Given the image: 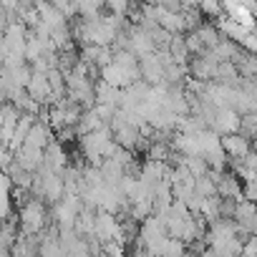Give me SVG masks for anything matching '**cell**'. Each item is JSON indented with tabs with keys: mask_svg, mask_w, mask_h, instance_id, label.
I'll use <instances>...</instances> for the list:
<instances>
[{
	"mask_svg": "<svg viewBox=\"0 0 257 257\" xmlns=\"http://www.w3.org/2000/svg\"><path fill=\"white\" fill-rule=\"evenodd\" d=\"M242 254H257V232H252V234L244 237V249H242Z\"/></svg>",
	"mask_w": 257,
	"mask_h": 257,
	"instance_id": "obj_18",
	"label": "cell"
},
{
	"mask_svg": "<svg viewBox=\"0 0 257 257\" xmlns=\"http://www.w3.org/2000/svg\"><path fill=\"white\" fill-rule=\"evenodd\" d=\"M121 93H123V88L108 83L106 78H98V81H96V103H113V106H121Z\"/></svg>",
	"mask_w": 257,
	"mask_h": 257,
	"instance_id": "obj_9",
	"label": "cell"
},
{
	"mask_svg": "<svg viewBox=\"0 0 257 257\" xmlns=\"http://www.w3.org/2000/svg\"><path fill=\"white\" fill-rule=\"evenodd\" d=\"M46 164H48L53 172H58V174L66 172V167H68V154H66L61 139H53V142L46 147Z\"/></svg>",
	"mask_w": 257,
	"mask_h": 257,
	"instance_id": "obj_8",
	"label": "cell"
},
{
	"mask_svg": "<svg viewBox=\"0 0 257 257\" xmlns=\"http://www.w3.org/2000/svg\"><path fill=\"white\" fill-rule=\"evenodd\" d=\"M197 33H199V38H202V43H204V48H214L219 41H222V31H219V26L217 23H202L199 28H197Z\"/></svg>",
	"mask_w": 257,
	"mask_h": 257,
	"instance_id": "obj_13",
	"label": "cell"
},
{
	"mask_svg": "<svg viewBox=\"0 0 257 257\" xmlns=\"http://www.w3.org/2000/svg\"><path fill=\"white\" fill-rule=\"evenodd\" d=\"M16 162H18L23 169H28V172H38V169L46 164V149L23 144V147L16 152Z\"/></svg>",
	"mask_w": 257,
	"mask_h": 257,
	"instance_id": "obj_5",
	"label": "cell"
},
{
	"mask_svg": "<svg viewBox=\"0 0 257 257\" xmlns=\"http://www.w3.org/2000/svg\"><path fill=\"white\" fill-rule=\"evenodd\" d=\"M197 192L202 194V197H214V194H219V189H217V179L207 172V174H202V177H197Z\"/></svg>",
	"mask_w": 257,
	"mask_h": 257,
	"instance_id": "obj_14",
	"label": "cell"
},
{
	"mask_svg": "<svg viewBox=\"0 0 257 257\" xmlns=\"http://www.w3.org/2000/svg\"><path fill=\"white\" fill-rule=\"evenodd\" d=\"M164 71H167V66H164L159 51H154V53H149V56L142 58V78L149 81L152 86L164 81Z\"/></svg>",
	"mask_w": 257,
	"mask_h": 257,
	"instance_id": "obj_6",
	"label": "cell"
},
{
	"mask_svg": "<svg viewBox=\"0 0 257 257\" xmlns=\"http://www.w3.org/2000/svg\"><path fill=\"white\" fill-rule=\"evenodd\" d=\"M101 126H103V118L98 116V111L96 108H83V116L76 123V132H78V137H83V134L93 132V128H101Z\"/></svg>",
	"mask_w": 257,
	"mask_h": 257,
	"instance_id": "obj_12",
	"label": "cell"
},
{
	"mask_svg": "<svg viewBox=\"0 0 257 257\" xmlns=\"http://www.w3.org/2000/svg\"><path fill=\"white\" fill-rule=\"evenodd\" d=\"M132 3H134V0H106L103 8H106L108 13H113V16H118V18L126 21L128 11H132Z\"/></svg>",
	"mask_w": 257,
	"mask_h": 257,
	"instance_id": "obj_15",
	"label": "cell"
},
{
	"mask_svg": "<svg viewBox=\"0 0 257 257\" xmlns=\"http://www.w3.org/2000/svg\"><path fill=\"white\" fill-rule=\"evenodd\" d=\"M239 132L247 134L249 139L257 137V111H249V113H242V126H239Z\"/></svg>",
	"mask_w": 257,
	"mask_h": 257,
	"instance_id": "obj_17",
	"label": "cell"
},
{
	"mask_svg": "<svg viewBox=\"0 0 257 257\" xmlns=\"http://www.w3.org/2000/svg\"><path fill=\"white\" fill-rule=\"evenodd\" d=\"M53 139H56V128H53L48 121H41V118H38V121L33 123V128H31V134H28V142H26V144L46 149Z\"/></svg>",
	"mask_w": 257,
	"mask_h": 257,
	"instance_id": "obj_7",
	"label": "cell"
},
{
	"mask_svg": "<svg viewBox=\"0 0 257 257\" xmlns=\"http://www.w3.org/2000/svg\"><path fill=\"white\" fill-rule=\"evenodd\" d=\"M239 126H242V113L232 106H222L217 108L214 113V121H212V128L219 134H232V132H239Z\"/></svg>",
	"mask_w": 257,
	"mask_h": 257,
	"instance_id": "obj_3",
	"label": "cell"
},
{
	"mask_svg": "<svg viewBox=\"0 0 257 257\" xmlns=\"http://www.w3.org/2000/svg\"><path fill=\"white\" fill-rule=\"evenodd\" d=\"M162 6H167V8H172V11H182V3L184 0H159Z\"/></svg>",
	"mask_w": 257,
	"mask_h": 257,
	"instance_id": "obj_19",
	"label": "cell"
},
{
	"mask_svg": "<svg viewBox=\"0 0 257 257\" xmlns=\"http://www.w3.org/2000/svg\"><path fill=\"white\" fill-rule=\"evenodd\" d=\"M76 232L81 237H96V209L93 207H83L78 219H76Z\"/></svg>",
	"mask_w": 257,
	"mask_h": 257,
	"instance_id": "obj_10",
	"label": "cell"
},
{
	"mask_svg": "<svg viewBox=\"0 0 257 257\" xmlns=\"http://www.w3.org/2000/svg\"><path fill=\"white\" fill-rule=\"evenodd\" d=\"M222 147L227 152V157L232 159H244L249 152H252V139L242 132H232V134H222Z\"/></svg>",
	"mask_w": 257,
	"mask_h": 257,
	"instance_id": "obj_4",
	"label": "cell"
},
{
	"mask_svg": "<svg viewBox=\"0 0 257 257\" xmlns=\"http://www.w3.org/2000/svg\"><path fill=\"white\" fill-rule=\"evenodd\" d=\"M199 11H202V16L219 18L224 13V0H199Z\"/></svg>",
	"mask_w": 257,
	"mask_h": 257,
	"instance_id": "obj_16",
	"label": "cell"
},
{
	"mask_svg": "<svg viewBox=\"0 0 257 257\" xmlns=\"http://www.w3.org/2000/svg\"><path fill=\"white\" fill-rule=\"evenodd\" d=\"M18 222H21V232H26V234H41V232L51 224V212L46 209L43 199L33 194V197L21 207Z\"/></svg>",
	"mask_w": 257,
	"mask_h": 257,
	"instance_id": "obj_1",
	"label": "cell"
},
{
	"mask_svg": "<svg viewBox=\"0 0 257 257\" xmlns=\"http://www.w3.org/2000/svg\"><path fill=\"white\" fill-rule=\"evenodd\" d=\"M128 48H132L139 58H144V56H149V53L157 51L149 31L144 26H134V23H128Z\"/></svg>",
	"mask_w": 257,
	"mask_h": 257,
	"instance_id": "obj_2",
	"label": "cell"
},
{
	"mask_svg": "<svg viewBox=\"0 0 257 257\" xmlns=\"http://www.w3.org/2000/svg\"><path fill=\"white\" fill-rule=\"evenodd\" d=\"M169 53H172V58L177 61V63H182V66H189V48H187V38H184V33H174L172 36V43H169Z\"/></svg>",
	"mask_w": 257,
	"mask_h": 257,
	"instance_id": "obj_11",
	"label": "cell"
}]
</instances>
